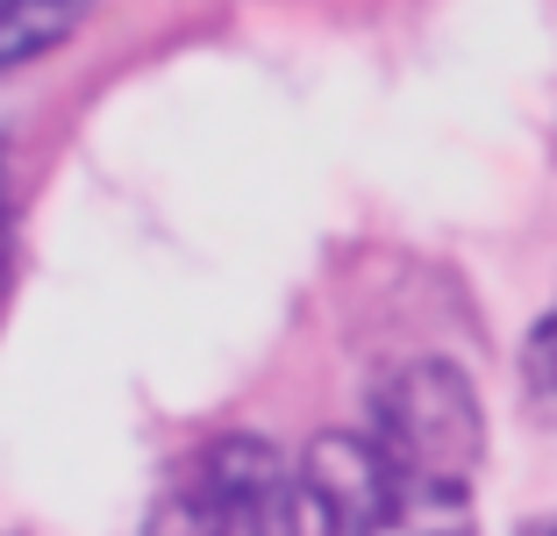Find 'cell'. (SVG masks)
I'll return each mask as SVG.
<instances>
[{
	"label": "cell",
	"instance_id": "obj_1",
	"mask_svg": "<svg viewBox=\"0 0 557 536\" xmlns=\"http://www.w3.org/2000/svg\"><path fill=\"white\" fill-rule=\"evenodd\" d=\"M300 479L322 515V536H479L472 479L422 465L372 429L314 437Z\"/></svg>",
	"mask_w": 557,
	"mask_h": 536
},
{
	"label": "cell",
	"instance_id": "obj_2",
	"mask_svg": "<svg viewBox=\"0 0 557 536\" xmlns=\"http://www.w3.org/2000/svg\"><path fill=\"white\" fill-rule=\"evenodd\" d=\"M300 487L264 437H214L172 465L144 536H300Z\"/></svg>",
	"mask_w": 557,
	"mask_h": 536
},
{
	"label": "cell",
	"instance_id": "obj_3",
	"mask_svg": "<svg viewBox=\"0 0 557 536\" xmlns=\"http://www.w3.org/2000/svg\"><path fill=\"white\" fill-rule=\"evenodd\" d=\"M372 437H386L394 451L422 458V465H443L472 479L479 472V451H486V423H479V401L465 387L458 365H443V357H414L400 365L386 387L372 393Z\"/></svg>",
	"mask_w": 557,
	"mask_h": 536
},
{
	"label": "cell",
	"instance_id": "obj_4",
	"mask_svg": "<svg viewBox=\"0 0 557 536\" xmlns=\"http://www.w3.org/2000/svg\"><path fill=\"white\" fill-rule=\"evenodd\" d=\"M72 15H79V0H8V22H0V36H8V65L50 50L72 29Z\"/></svg>",
	"mask_w": 557,
	"mask_h": 536
},
{
	"label": "cell",
	"instance_id": "obj_5",
	"mask_svg": "<svg viewBox=\"0 0 557 536\" xmlns=\"http://www.w3.org/2000/svg\"><path fill=\"white\" fill-rule=\"evenodd\" d=\"M522 401L543 429H557V308L543 315L522 343Z\"/></svg>",
	"mask_w": 557,
	"mask_h": 536
},
{
	"label": "cell",
	"instance_id": "obj_6",
	"mask_svg": "<svg viewBox=\"0 0 557 536\" xmlns=\"http://www.w3.org/2000/svg\"><path fill=\"white\" fill-rule=\"evenodd\" d=\"M522 536H557V522H536V529H522Z\"/></svg>",
	"mask_w": 557,
	"mask_h": 536
}]
</instances>
